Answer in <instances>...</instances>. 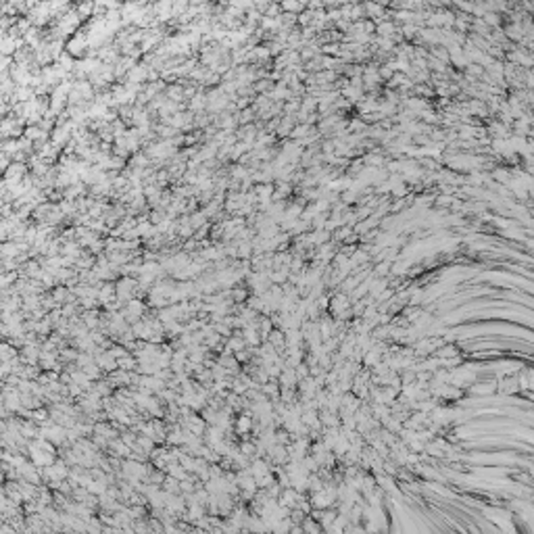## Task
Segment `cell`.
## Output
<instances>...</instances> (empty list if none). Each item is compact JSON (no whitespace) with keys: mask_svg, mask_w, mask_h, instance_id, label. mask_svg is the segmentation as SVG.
I'll return each instance as SVG.
<instances>
[{"mask_svg":"<svg viewBox=\"0 0 534 534\" xmlns=\"http://www.w3.org/2000/svg\"><path fill=\"white\" fill-rule=\"evenodd\" d=\"M347 307H349V303H347V299H345V296H338V299H336L334 303H332V309H334L336 313H340V311H345V309H347Z\"/></svg>","mask_w":534,"mask_h":534,"instance_id":"cell-1","label":"cell"},{"mask_svg":"<svg viewBox=\"0 0 534 534\" xmlns=\"http://www.w3.org/2000/svg\"><path fill=\"white\" fill-rule=\"evenodd\" d=\"M393 31H395V27L390 25V23H384V25H380V33H382V35H393Z\"/></svg>","mask_w":534,"mask_h":534,"instance_id":"cell-2","label":"cell"},{"mask_svg":"<svg viewBox=\"0 0 534 534\" xmlns=\"http://www.w3.org/2000/svg\"><path fill=\"white\" fill-rule=\"evenodd\" d=\"M484 19H486V23H491V25L497 23V15H484Z\"/></svg>","mask_w":534,"mask_h":534,"instance_id":"cell-3","label":"cell"}]
</instances>
